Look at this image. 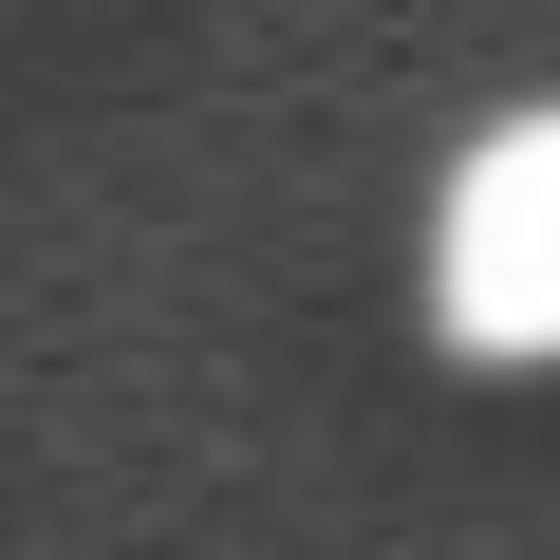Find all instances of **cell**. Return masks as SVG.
I'll list each match as a JSON object with an SVG mask.
<instances>
[{
  "instance_id": "obj_1",
  "label": "cell",
  "mask_w": 560,
  "mask_h": 560,
  "mask_svg": "<svg viewBox=\"0 0 560 560\" xmlns=\"http://www.w3.org/2000/svg\"><path fill=\"white\" fill-rule=\"evenodd\" d=\"M430 318L467 355H560V113H504L430 206Z\"/></svg>"
}]
</instances>
